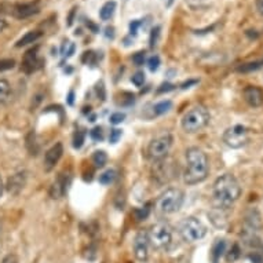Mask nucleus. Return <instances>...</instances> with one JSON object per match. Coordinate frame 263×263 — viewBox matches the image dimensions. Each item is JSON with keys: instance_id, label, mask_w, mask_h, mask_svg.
<instances>
[{"instance_id": "obj_1", "label": "nucleus", "mask_w": 263, "mask_h": 263, "mask_svg": "<svg viewBox=\"0 0 263 263\" xmlns=\"http://www.w3.org/2000/svg\"><path fill=\"white\" fill-rule=\"evenodd\" d=\"M240 194H241V186L233 174L220 175L212 187L214 208L226 211L237 201Z\"/></svg>"}, {"instance_id": "obj_2", "label": "nucleus", "mask_w": 263, "mask_h": 263, "mask_svg": "<svg viewBox=\"0 0 263 263\" xmlns=\"http://www.w3.org/2000/svg\"><path fill=\"white\" fill-rule=\"evenodd\" d=\"M210 173V161L207 155L200 147H189L186 151V170L183 181L186 185L193 186L207 179Z\"/></svg>"}, {"instance_id": "obj_3", "label": "nucleus", "mask_w": 263, "mask_h": 263, "mask_svg": "<svg viewBox=\"0 0 263 263\" xmlns=\"http://www.w3.org/2000/svg\"><path fill=\"white\" fill-rule=\"evenodd\" d=\"M210 117L211 116H210L207 108H204L201 105L193 106L182 117V128L187 134H196L207 127V124L210 123Z\"/></svg>"}, {"instance_id": "obj_4", "label": "nucleus", "mask_w": 263, "mask_h": 263, "mask_svg": "<svg viewBox=\"0 0 263 263\" xmlns=\"http://www.w3.org/2000/svg\"><path fill=\"white\" fill-rule=\"evenodd\" d=\"M185 193L178 187H168L160 194L157 199V210L163 214H174L178 212L183 205Z\"/></svg>"}, {"instance_id": "obj_5", "label": "nucleus", "mask_w": 263, "mask_h": 263, "mask_svg": "<svg viewBox=\"0 0 263 263\" xmlns=\"http://www.w3.org/2000/svg\"><path fill=\"white\" fill-rule=\"evenodd\" d=\"M179 234H181L182 240L185 242H196L205 237L207 228L197 218L187 216L179 223Z\"/></svg>"}, {"instance_id": "obj_6", "label": "nucleus", "mask_w": 263, "mask_h": 263, "mask_svg": "<svg viewBox=\"0 0 263 263\" xmlns=\"http://www.w3.org/2000/svg\"><path fill=\"white\" fill-rule=\"evenodd\" d=\"M147 236L151 246L156 250H165L173 241V230L165 222H157L153 224L147 232Z\"/></svg>"}, {"instance_id": "obj_7", "label": "nucleus", "mask_w": 263, "mask_h": 263, "mask_svg": "<svg viewBox=\"0 0 263 263\" xmlns=\"http://www.w3.org/2000/svg\"><path fill=\"white\" fill-rule=\"evenodd\" d=\"M173 146V135L163 134L155 138L147 146V157L153 161H160L167 157L170 149Z\"/></svg>"}, {"instance_id": "obj_8", "label": "nucleus", "mask_w": 263, "mask_h": 263, "mask_svg": "<svg viewBox=\"0 0 263 263\" xmlns=\"http://www.w3.org/2000/svg\"><path fill=\"white\" fill-rule=\"evenodd\" d=\"M223 142L226 146L232 149H240L246 146L248 142V129L241 124H236L230 127L223 133Z\"/></svg>"}, {"instance_id": "obj_9", "label": "nucleus", "mask_w": 263, "mask_h": 263, "mask_svg": "<svg viewBox=\"0 0 263 263\" xmlns=\"http://www.w3.org/2000/svg\"><path fill=\"white\" fill-rule=\"evenodd\" d=\"M149 246L151 242H149L147 232L145 230L138 232L134 238V255L139 262H146L149 258Z\"/></svg>"}, {"instance_id": "obj_10", "label": "nucleus", "mask_w": 263, "mask_h": 263, "mask_svg": "<svg viewBox=\"0 0 263 263\" xmlns=\"http://www.w3.org/2000/svg\"><path fill=\"white\" fill-rule=\"evenodd\" d=\"M39 11L40 2L39 0H35V2H30V3H20V5H15L13 7V10H11V14L17 20H25V18L32 17V15H36Z\"/></svg>"}, {"instance_id": "obj_11", "label": "nucleus", "mask_w": 263, "mask_h": 263, "mask_svg": "<svg viewBox=\"0 0 263 263\" xmlns=\"http://www.w3.org/2000/svg\"><path fill=\"white\" fill-rule=\"evenodd\" d=\"M37 50L39 47L30 48L26 51V54L24 55V60H22V66L21 69L25 72V73H33L35 70H37L43 64V61L40 60L39 55H37Z\"/></svg>"}, {"instance_id": "obj_12", "label": "nucleus", "mask_w": 263, "mask_h": 263, "mask_svg": "<svg viewBox=\"0 0 263 263\" xmlns=\"http://www.w3.org/2000/svg\"><path fill=\"white\" fill-rule=\"evenodd\" d=\"M242 97L251 108H259L263 105V90L260 87L248 86L242 91Z\"/></svg>"}, {"instance_id": "obj_13", "label": "nucleus", "mask_w": 263, "mask_h": 263, "mask_svg": "<svg viewBox=\"0 0 263 263\" xmlns=\"http://www.w3.org/2000/svg\"><path fill=\"white\" fill-rule=\"evenodd\" d=\"M62 153H64V146L62 143L58 142L55 143L54 146L50 147L47 151V153L44 155V170L46 171H51L54 167L57 165V163L60 161V159L62 157Z\"/></svg>"}, {"instance_id": "obj_14", "label": "nucleus", "mask_w": 263, "mask_h": 263, "mask_svg": "<svg viewBox=\"0 0 263 263\" xmlns=\"http://www.w3.org/2000/svg\"><path fill=\"white\" fill-rule=\"evenodd\" d=\"M26 183V175L24 173L15 174L13 177L10 178L9 182H7V192L11 194H18L24 189V186Z\"/></svg>"}, {"instance_id": "obj_15", "label": "nucleus", "mask_w": 263, "mask_h": 263, "mask_svg": "<svg viewBox=\"0 0 263 263\" xmlns=\"http://www.w3.org/2000/svg\"><path fill=\"white\" fill-rule=\"evenodd\" d=\"M66 187H68V181H66L64 174H60L55 181H54V183H52L51 189H50L51 199H61L65 194V192H66Z\"/></svg>"}, {"instance_id": "obj_16", "label": "nucleus", "mask_w": 263, "mask_h": 263, "mask_svg": "<svg viewBox=\"0 0 263 263\" xmlns=\"http://www.w3.org/2000/svg\"><path fill=\"white\" fill-rule=\"evenodd\" d=\"M42 32H39V30H30V32H28L26 35H24L21 37V39L18 40L17 42V47H22V46H26V44H30V43H35L36 40H39L40 37H42Z\"/></svg>"}, {"instance_id": "obj_17", "label": "nucleus", "mask_w": 263, "mask_h": 263, "mask_svg": "<svg viewBox=\"0 0 263 263\" xmlns=\"http://www.w3.org/2000/svg\"><path fill=\"white\" fill-rule=\"evenodd\" d=\"M116 2H113V0H110V2H106L102 7H101L100 10V17L101 20H104V21H108V20H110V18L113 17V14H115V11H116Z\"/></svg>"}, {"instance_id": "obj_18", "label": "nucleus", "mask_w": 263, "mask_h": 263, "mask_svg": "<svg viewBox=\"0 0 263 263\" xmlns=\"http://www.w3.org/2000/svg\"><path fill=\"white\" fill-rule=\"evenodd\" d=\"M11 95V86L5 79H0V104H3L9 100Z\"/></svg>"}, {"instance_id": "obj_19", "label": "nucleus", "mask_w": 263, "mask_h": 263, "mask_svg": "<svg viewBox=\"0 0 263 263\" xmlns=\"http://www.w3.org/2000/svg\"><path fill=\"white\" fill-rule=\"evenodd\" d=\"M224 252H226V242H224V240H218L214 248H212V260L216 263Z\"/></svg>"}, {"instance_id": "obj_20", "label": "nucleus", "mask_w": 263, "mask_h": 263, "mask_svg": "<svg viewBox=\"0 0 263 263\" xmlns=\"http://www.w3.org/2000/svg\"><path fill=\"white\" fill-rule=\"evenodd\" d=\"M171 108H173V102L171 101H161V102H159V104L155 105V108H153V112H155L156 116H161V115H164V113H167L171 110Z\"/></svg>"}, {"instance_id": "obj_21", "label": "nucleus", "mask_w": 263, "mask_h": 263, "mask_svg": "<svg viewBox=\"0 0 263 263\" xmlns=\"http://www.w3.org/2000/svg\"><path fill=\"white\" fill-rule=\"evenodd\" d=\"M263 66V60L255 61V62H248V64H242L241 66H238L237 72H242V73H247V72H252V70H258Z\"/></svg>"}, {"instance_id": "obj_22", "label": "nucleus", "mask_w": 263, "mask_h": 263, "mask_svg": "<svg viewBox=\"0 0 263 263\" xmlns=\"http://www.w3.org/2000/svg\"><path fill=\"white\" fill-rule=\"evenodd\" d=\"M116 177L117 175H116V171H115V170H106L105 173H102L100 175V182L102 183V185L108 186L115 182Z\"/></svg>"}, {"instance_id": "obj_23", "label": "nucleus", "mask_w": 263, "mask_h": 263, "mask_svg": "<svg viewBox=\"0 0 263 263\" xmlns=\"http://www.w3.org/2000/svg\"><path fill=\"white\" fill-rule=\"evenodd\" d=\"M106 161H108V155H106L104 151L95 152L94 155H92V163H94L95 167H98V168L104 167L105 164H106Z\"/></svg>"}, {"instance_id": "obj_24", "label": "nucleus", "mask_w": 263, "mask_h": 263, "mask_svg": "<svg viewBox=\"0 0 263 263\" xmlns=\"http://www.w3.org/2000/svg\"><path fill=\"white\" fill-rule=\"evenodd\" d=\"M84 141H86V133H84V131H78V133L74 134L73 138L74 149H80V147L83 146Z\"/></svg>"}, {"instance_id": "obj_25", "label": "nucleus", "mask_w": 263, "mask_h": 263, "mask_svg": "<svg viewBox=\"0 0 263 263\" xmlns=\"http://www.w3.org/2000/svg\"><path fill=\"white\" fill-rule=\"evenodd\" d=\"M160 66V58L157 55H153L149 58V61H147V68H149V70L151 72H156V70L159 69Z\"/></svg>"}, {"instance_id": "obj_26", "label": "nucleus", "mask_w": 263, "mask_h": 263, "mask_svg": "<svg viewBox=\"0 0 263 263\" xmlns=\"http://www.w3.org/2000/svg\"><path fill=\"white\" fill-rule=\"evenodd\" d=\"M90 137L94 139V141H102V139H104V131H102L101 127H95V128L91 129Z\"/></svg>"}, {"instance_id": "obj_27", "label": "nucleus", "mask_w": 263, "mask_h": 263, "mask_svg": "<svg viewBox=\"0 0 263 263\" xmlns=\"http://www.w3.org/2000/svg\"><path fill=\"white\" fill-rule=\"evenodd\" d=\"M125 119V115L124 113H121V112H116V113H113L112 116L109 117V121L112 123V124H120V123H123Z\"/></svg>"}, {"instance_id": "obj_28", "label": "nucleus", "mask_w": 263, "mask_h": 263, "mask_svg": "<svg viewBox=\"0 0 263 263\" xmlns=\"http://www.w3.org/2000/svg\"><path fill=\"white\" fill-rule=\"evenodd\" d=\"M121 135H123L121 129H119V128L112 129V131H110V135H109V142L117 143V142H119V139L121 138Z\"/></svg>"}, {"instance_id": "obj_29", "label": "nucleus", "mask_w": 263, "mask_h": 263, "mask_svg": "<svg viewBox=\"0 0 263 263\" xmlns=\"http://www.w3.org/2000/svg\"><path fill=\"white\" fill-rule=\"evenodd\" d=\"M240 256V248L237 246H233V248L228 252V262H234Z\"/></svg>"}, {"instance_id": "obj_30", "label": "nucleus", "mask_w": 263, "mask_h": 263, "mask_svg": "<svg viewBox=\"0 0 263 263\" xmlns=\"http://www.w3.org/2000/svg\"><path fill=\"white\" fill-rule=\"evenodd\" d=\"M14 65H15V61L14 60H2L0 61V72L13 69Z\"/></svg>"}, {"instance_id": "obj_31", "label": "nucleus", "mask_w": 263, "mask_h": 263, "mask_svg": "<svg viewBox=\"0 0 263 263\" xmlns=\"http://www.w3.org/2000/svg\"><path fill=\"white\" fill-rule=\"evenodd\" d=\"M131 82L133 84H135L137 87H141L145 83V74L142 72H138V73H135L133 78H131Z\"/></svg>"}, {"instance_id": "obj_32", "label": "nucleus", "mask_w": 263, "mask_h": 263, "mask_svg": "<svg viewBox=\"0 0 263 263\" xmlns=\"http://www.w3.org/2000/svg\"><path fill=\"white\" fill-rule=\"evenodd\" d=\"M135 218H137V220H143L146 219V216L149 215V208L145 207L142 210V208H138V210H135Z\"/></svg>"}, {"instance_id": "obj_33", "label": "nucleus", "mask_w": 263, "mask_h": 263, "mask_svg": "<svg viewBox=\"0 0 263 263\" xmlns=\"http://www.w3.org/2000/svg\"><path fill=\"white\" fill-rule=\"evenodd\" d=\"M133 61H134L135 65H143L145 62V52H137L134 57H133Z\"/></svg>"}, {"instance_id": "obj_34", "label": "nucleus", "mask_w": 263, "mask_h": 263, "mask_svg": "<svg viewBox=\"0 0 263 263\" xmlns=\"http://www.w3.org/2000/svg\"><path fill=\"white\" fill-rule=\"evenodd\" d=\"M141 26V22L139 21H133L129 24V32H131V35H137L138 33V28Z\"/></svg>"}, {"instance_id": "obj_35", "label": "nucleus", "mask_w": 263, "mask_h": 263, "mask_svg": "<svg viewBox=\"0 0 263 263\" xmlns=\"http://www.w3.org/2000/svg\"><path fill=\"white\" fill-rule=\"evenodd\" d=\"M2 263H20V262H18L17 255L9 254L5 259H3V260H2Z\"/></svg>"}, {"instance_id": "obj_36", "label": "nucleus", "mask_w": 263, "mask_h": 263, "mask_svg": "<svg viewBox=\"0 0 263 263\" xmlns=\"http://www.w3.org/2000/svg\"><path fill=\"white\" fill-rule=\"evenodd\" d=\"M256 10L260 15H263V0H256Z\"/></svg>"}, {"instance_id": "obj_37", "label": "nucleus", "mask_w": 263, "mask_h": 263, "mask_svg": "<svg viewBox=\"0 0 263 263\" xmlns=\"http://www.w3.org/2000/svg\"><path fill=\"white\" fill-rule=\"evenodd\" d=\"M6 26H7V22L3 18H0V32H3L6 29Z\"/></svg>"}, {"instance_id": "obj_38", "label": "nucleus", "mask_w": 263, "mask_h": 263, "mask_svg": "<svg viewBox=\"0 0 263 263\" xmlns=\"http://www.w3.org/2000/svg\"><path fill=\"white\" fill-rule=\"evenodd\" d=\"M68 102H69V105L73 104V91H70V92H69V97H68Z\"/></svg>"}, {"instance_id": "obj_39", "label": "nucleus", "mask_w": 263, "mask_h": 263, "mask_svg": "<svg viewBox=\"0 0 263 263\" xmlns=\"http://www.w3.org/2000/svg\"><path fill=\"white\" fill-rule=\"evenodd\" d=\"M3 190H5V185H3V181H2V177H0V197L3 194Z\"/></svg>"}, {"instance_id": "obj_40", "label": "nucleus", "mask_w": 263, "mask_h": 263, "mask_svg": "<svg viewBox=\"0 0 263 263\" xmlns=\"http://www.w3.org/2000/svg\"><path fill=\"white\" fill-rule=\"evenodd\" d=\"M0 250H2V244H0Z\"/></svg>"}]
</instances>
